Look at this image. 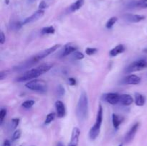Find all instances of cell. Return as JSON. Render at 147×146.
Segmentation results:
<instances>
[{"mask_svg":"<svg viewBox=\"0 0 147 146\" xmlns=\"http://www.w3.org/2000/svg\"><path fill=\"white\" fill-rule=\"evenodd\" d=\"M88 98L84 91L82 92L76 107V116L80 122H84L88 115Z\"/></svg>","mask_w":147,"mask_h":146,"instance_id":"obj_1","label":"cell"},{"mask_svg":"<svg viewBox=\"0 0 147 146\" xmlns=\"http://www.w3.org/2000/svg\"><path fill=\"white\" fill-rule=\"evenodd\" d=\"M103 107L100 104L98 110L97 116H96V123L89 131V137L91 140H96L100 134V127H101L102 122H103Z\"/></svg>","mask_w":147,"mask_h":146,"instance_id":"obj_2","label":"cell"},{"mask_svg":"<svg viewBox=\"0 0 147 146\" xmlns=\"http://www.w3.org/2000/svg\"><path fill=\"white\" fill-rule=\"evenodd\" d=\"M25 87L29 90L40 93H45L47 91V84L42 80H33L27 82Z\"/></svg>","mask_w":147,"mask_h":146,"instance_id":"obj_3","label":"cell"},{"mask_svg":"<svg viewBox=\"0 0 147 146\" xmlns=\"http://www.w3.org/2000/svg\"><path fill=\"white\" fill-rule=\"evenodd\" d=\"M43 73H45V72L43 71L42 69L40 67V66H39L37 68L31 69V70H29L28 71L25 72L22 75L20 76L18 78H17L16 80H17V82L27 81V80H32V79L37 78L39 76L42 74Z\"/></svg>","mask_w":147,"mask_h":146,"instance_id":"obj_4","label":"cell"},{"mask_svg":"<svg viewBox=\"0 0 147 146\" xmlns=\"http://www.w3.org/2000/svg\"><path fill=\"white\" fill-rule=\"evenodd\" d=\"M147 67V59L142 58L131 63L124 70V72L131 73L134 72L141 71Z\"/></svg>","mask_w":147,"mask_h":146,"instance_id":"obj_5","label":"cell"},{"mask_svg":"<svg viewBox=\"0 0 147 146\" xmlns=\"http://www.w3.org/2000/svg\"><path fill=\"white\" fill-rule=\"evenodd\" d=\"M38 62L35 60L34 57H32V58L29 59L28 60H26V61L22 62L20 64H17V66H14L13 67V70L15 72H22L24 70H27V69L30 68V67H32L33 65L37 63Z\"/></svg>","mask_w":147,"mask_h":146,"instance_id":"obj_6","label":"cell"},{"mask_svg":"<svg viewBox=\"0 0 147 146\" xmlns=\"http://www.w3.org/2000/svg\"><path fill=\"white\" fill-rule=\"evenodd\" d=\"M60 47V44H55V45L53 46V47H50V48H47L46 49V50H44L43 51L40 52V53H38V54H36L35 56H34V57L35 58V60H37V62H39L40 60H42V59H44L45 57H47V56L51 54L53 52H54L56 51V50H57Z\"/></svg>","mask_w":147,"mask_h":146,"instance_id":"obj_7","label":"cell"},{"mask_svg":"<svg viewBox=\"0 0 147 146\" xmlns=\"http://www.w3.org/2000/svg\"><path fill=\"white\" fill-rule=\"evenodd\" d=\"M120 96L118 93H106L103 95V100L111 104H116L120 102Z\"/></svg>","mask_w":147,"mask_h":146,"instance_id":"obj_8","label":"cell"},{"mask_svg":"<svg viewBox=\"0 0 147 146\" xmlns=\"http://www.w3.org/2000/svg\"><path fill=\"white\" fill-rule=\"evenodd\" d=\"M44 14H45V12L43 10H42V9L37 10V11H35V12L34 13V14H32L30 17L26 18L24 20V21L22 22V24L23 25H24V24H30V23L35 22V21H37V20H39L40 19H41L42 17L44 16Z\"/></svg>","mask_w":147,"mask_h":146,"instance_id":"obj_9","label":"cell"},{"mask_svg":"<svg viewBox=\"0 0 147 146\" xmlns=\"http://www.w3.org/2000/svg\"><path fill=\"white\" fill-rule=\"evenodd\" d=\"M139 127V123H136L131 127L130 128V130L128 131V133H126V136L124 137V141L125 143H129L131 141L133 140V139L134 138L135 135H136V133H137V130Z\"/></svg>","mask_w":147,"mask_h":146,"instance_id":"obj_10","label":"cell"},{"mask_svg":"<svg viewBox=\"0 0 147 146\" xmlns=\"http://www.w3.org/2000/svg\"><path fill=\"white\" fill-rule=\"evenodd\" d=\"M80 130L78 127H76L73 129L71 135V138H70V143L68 146H78L79 142V137H80Z\"/></svg>","mask_w":147,"mask_h":146,"instance_id":"obj_11","label":"cell"},{"mask_svg":"<svg viewBox=\"0 0 147 146\" xmlns=\"http://www.w3.org/2000/svg\"><path fill=\"white\" fill-rule=\"evenodd\" d=\"M123 19L129 22L137 23L144 19L145 17L144 15H139V14H126L123 15Z\"/></svg>","mask_w":147,"mask_h":146,"instance_id":"obj_12","label":"cell"},{"mask_svg":"<svg viewBox=\"0 0 147 146\" xmlns=\"http://www.w3.org/2000/svg\"><path fill=\"white\" fill-rule=\"evenodd\" d=\"M122 82L126 84H139L141 82V78L135 74H131L125 77Z\"/></svg>","mask_w":147,"mask_h":146,"instance_id":"obj_13","label":"cell"},{"mask_svg":"<svg viewBox=\"0 0 147 146\" xmlns=\"http://www.w3.org/2000/svg\"><path fill=\"white\" fill-rule=\"evenodd\" d=\"M55 107H56V112H57V117H63L65 115L66 113V110L65 107V104H63V102L62 101H57L55 102Z\"/></svg>","mask_w":147,"mask_h":146,"instance_id":"obj_14","label":"cell"},{"mask_svg":"<svg viewBox=\"0 0 147 146\" xmlns=\"http://www.w3.org/2000/svg\"><path fill=\"white\" fill-rule=\"evenodd\" d=\"M133 102H134V99L132 98V97L130 95V94H121V95L120 96V102H119L121 103L123 105H125V106L131 105V104L133 103Z\"/></svg>","mask_w":147,"mask_h":146,"instance_id":"obj_15","label":"cell"},{"mask_svg":"<svg viewBox=\"0 0 147 146\" xmlns=\"http://www.w3.org/2000/svg\"><path fill=\"white\" fill-rule=\"evenodd\" d=\"M126 50V48H125L124 45L123 44H119L116 47H115L114 48L112 49L110 51L109 54L111 57H116L118 54H121V53H123V52Z\"/></svg>","mask_w":147,"mask_h":146,"instance_id":"obj_16","label":"cell"},{"mask_svg":"<svg viewBox=\"0 0 147 146\" xmlns=\"http://www.w3.org/2000/svg\"><path fill=\"white\" fill-rule=\"evenodd\" d=\"M130 8H141L146 9L147 8V0H139V1H134L129 4Z\"/></svg>","mask_w":147,"mask_h":146,"instance_id":"obj_17","label":"cell"},{"mask_svg":"<svg viewBox=\"0 0 147 146\" xmlns=\"http://www.w3.org/2000/svg\"><path fill=\"white\" fill-rule=\"evenodd\" d=\"M85 0H76V1H75L74 3H73V4L70 5V11L74 12V11L80 9L83 6Z\"/></svg>","mask_w":147,"mask_h":146,"instance_id":"obj_18","label":"cell"},{"mask_svg":"<svg viewBox=\"0 0 147 146\" xmlns=\"http://www.w3.org/2000/svg\"><path fill=\"white\" fill-rule=\"evenodd\" d=\"M123 121V118L122 117H121L120 115H118L116 114L112 115V123H113V125L114 127V128H119V125L121 124Z\"/></svg>","mask_w":147,"mask_h":146,"instance_id":"obj_19","label":"cell"},{"mask_svg":"<svg viewBox=\"0 0 147 146\" xmlns=\"http://www.w3.org/2000/svg\"><path fill=\"white\" fill-rule=\"evenodd\" d=\"M76 50H77V48L74 47V46L70 45V44H67V45L65 46L64 50H63V53H62L61 57H66V56L69 55L71 53L76 52Z\"/></svg>","mask_w":147,"mask_h":146,"instance_id":"obj_20","label":"cell"},{"mask_svg":"<svg viewBox=\"0 0 147 146\" xmlns=\"http://www.w3.org/2000/svg\"><path fill=\"white\" fill-rule=\"evenodd\" d=\"M135 103L137 106H143L145 104V97L140 93H135Z\"/></svg>","mask_w":147,"mask_h":146,"instance_id":"obj_21","label":"cell"},{"mask_svg":"<svg viewBox=\"0 0 147 146\" xmlns=\"http://www.w3.org/2000/svg\"><path fill=\"white\" fill-rule=\"evenodd\" d=\"M55 29L53 26H50V27H43L42 29L41 33L42 34H53L55 33Z\"/></svg>","mask_w":147,"mask_h":146,"instance_id":"obj_22","label":"cell"},{"mask_svg":"<svg viewBox=\"0 0 147 146\" xmlns=\"http://www.w3.org/2000/svg\"><path fill=\"white\" fill-rule=\"evenodd\" d=\"M117 20H118V18L116 17H111V18L109 19L108 20L107 22H106V28L111 29L112 27H113V26L116 24V21H117Z\"/></svg>","mask_w":147,"mask_h":146,"instance_id":"obj_23","label":"cell"},{"mask_svg":"<svg viewBox=\"0 0 147 146\" xmlns=\"http://www.w3.org/2000/svg\"><path fill=\"white\" fill-rule=\"evenodd\" d=\"M34 104V100H26V101H24V102L22 104V107H24V108H26V109H29V108H30V107H32Z\"/></svg>","mask_w":147,"mask_h":146,"instance_id":"obj_24","label":"cell"},{"mask_svg":"<svg viewBox=\"0 0 147 146\" xmlns=\"http://www.w3.org/2000/svg\"><path fill=\"white\" fill-rule=\"evenodd\" d=\"M56 92H57V94L59 97H63L65 94V90L64 87L63 85H61V84H59L57 86Z\"/></svg>","mask_w":147,"mask_h":146,"instance_id":"obj_25","label":"cell"},{"mask_svg":"<svg viewBox=\"0 0 147 146\" xmlns=\"http://www.w3.org/2000/svg\"><path fill=\"white\" fill-rule=\"evenodd\" d=\"M55 117V114L54 113H50V114H48L47 115V117H46L45 121V125L50 124L52 121L54 120Z\"/></svg>","mask_w":147,"mask_h":146,"instance_id":"obj_26","label":"cell"},{"mask_svg":"<svg viewBox=\"0 0 147 146\" xmlns=\"http://www.w3.org/2000/svg\"><path fill=\"white\" fill-rule=\"evenodd\" d=\"M22 22H20V21H14L12 24H11V29L13 30H18L22 26Z\"/></svg>","mask_w":147,"mask_h":146,"instance_id":"obj_27","label":"cell"},{"mask_svg":"<svg viewBox=\"0 0 147 146\" xmlns=\"http://www.w3.org/2000/svg\"><path fill=\"white\" fill-rule=\"evenodd\" d=\"M6 115H7V110L4 108H2L1 110V111H0V124L1 125H2Z\"/></svg>","mask_w":147,"mask_h":146,"instance_id":"obj_28","label":"cell"},{"mask_svg":"<svg viewBox=\"0 0 147 146\" xmlns=\"http://www.w3.org/2000/svg\"><path fill=\"white\" fill-rule=\"evenodd\" d=\"M73 58L78 60H83V59L84 58V54H83V53L80 52L76 51L73 53Z\"/></svg>","mask_w":147,"mask_h":146,"instance_id":"obj_29","label":"cell"},{"mask_svg":"<svg viewBox=\"0 0 147 146\" xmlns=\"http://www.w3.org/2000/svg\"><path fill=\"white\" fill-rule=\"evenodd\" d=\"M98 52V49L96 48H92V47H88L86 49V53L88 55H93V54H96Z\"/></svg>","mask_w":147,"mask_h":146,"instance_id":"obj_30","label":"cell"},{"mask_svg":"<svg viewBox=\"0 0 147 146\" xmlns=\"http://www.w3.org/2000/svg\"><path fill=\"white\" fill-rule=\"evenodd\" d=\"M19 123H20V119L19 118H13L11 120V129H16L18 126Z\"/></svg>","mask_w":147,"mask_h":146,"instance_id":"obj_31","label":"cell"},{"mask_svg":"<svg viewBox=\"0 0 147 146\" xmlns=\"http://www.w3.org/2000/svg\"><path fill=\"white\" fill-rule=\"evenodd\" d=\"M20 136H21V131H20V130H15V131H14V133H13L12 140H18V139L20 137Z\"/></svg>","mask_w":147,"mask_h":146,"instance_id":"obj_32","label":"cell"},{"mask_svg":"<svg viewBox=\"0 0 147 146\" xmlns=\"http://www.w3.org/2000/svg\"><path fill=\"white\" fill-rule=\"evenodd\" d=\"M6 41V37L4 35V32L1 31V34H0V44H3Z\"/></svg>","mask_w":147,"mask_h":146,"instance_id":"obj_33","label":"cell"},{"mask_svg":"<svg viewBox=\"0 0 147 146\" xmlns=\"http://www.w3.org/2000/svg\"><path fill=\"white\" fill-rule=\"evenodd\" d=\"M47 4H46L45 1H42L40 3V5H39V8H40V9L43 10L44 9L47 8Z\"/></svg>","mask_w":147,"mask_h":146,"instance_id":"obj_34","label":"cell"},{"mask_svg":"<svg viewBox=\"0 0 147 146\" xmlns=\"http://www.w3.org/2000/svg\"><path fill=\"white\" fill-rule=\"evenodd\" d=\"M68 82H69V84H70L71 86H74L76 85L77 82H76V80L73 77H70V78L68 79Z\"/></svg>","mask_w":147,"mask_h":146,"instance_id":"obj_35","label":"cell"},{"mask_svg":"<svg viewBox=\"0 0 147 146\" xmlns=\"http://www.w3.org/2000/svg\"><path fill=\"white\" fill-rule=\"evenodd\" d=\"M6 76H7V74H6V72H1V73H0V80H4V78L6 77Z\"/></svg>","mask_w":147,"mask_h":146,"instance_id":"obj_36","label":"cell"},{"mask_svg":"<svg viewBox=\"0 0 147 146\" xmlns=\"http://www.w3.org/2000/svg\"><path fill=\"white\" fill-rule=\"evenodd\" d=\"M1 146H11V143H10L9 140H4V142L3 143L2 145Z\"/></svg>","mask_w":147,"mask_h":146,"instance_id":"obj_37","label":"cell"},{"mask_svg":"<svg viewBox=\"0 0 147 146\" xmlns=\"http://www.w3.org/2000/svg\"><path fill=\"white\" fill-rule=\"evenodd\" d=\"M55 146H65V145L62 142H58V143H57V144L55 145Z\"/></svg>","mask_w":147,"mask_h":146,"instance_id":"obj_38","label":"cell"},{"mask_svg":"<svg viewBox=\"0 0 147 146\" xmlns=\"http://www.w3.org/2000/svg\"><path fill=\"white\" fill-rule=\"evenodd\" d=\"M119 146H123V145H119Z\"/></svg>","mask_w":147,"mask_h":146,"instance_id":"obj_39","label":"cell"}]
</instances>
